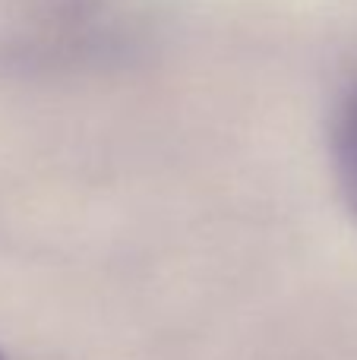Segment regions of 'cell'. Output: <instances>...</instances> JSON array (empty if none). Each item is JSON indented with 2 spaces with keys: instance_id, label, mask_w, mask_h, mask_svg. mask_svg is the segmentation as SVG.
I'll list each match as a JSON object with an SVG mask.
<instances>
[{
  "instance_id": "7a4b0ae2",
  "label": "cell",
  "mask_w": 357,
  "mask_h": 360,
  "mask_svg": "<svg viewBox=\"0 0 357 360\" xmlns=\"http://www.w3.org/2000/svg\"><path fill=\"white\" fill-rule=\"evenodd\" d=\"M0 360H4V354H0Z\"/></svg>"
},
{
  "instance_id": "6da1fadb",
  "label": "cell",
  "mask_w": 357,
  "mask_h": 360,
  "mask_svg": "<svg viewBox=\"0 0 357 360\" xmlns=\"http://www.w3.org/2000/svg\"><path fill=\"white\" fill-rule=\"evenodd\" d=\"M332 165L348 212L357 221V89L345 95L332 120Z\"/></svg>"
}]
</instances>
